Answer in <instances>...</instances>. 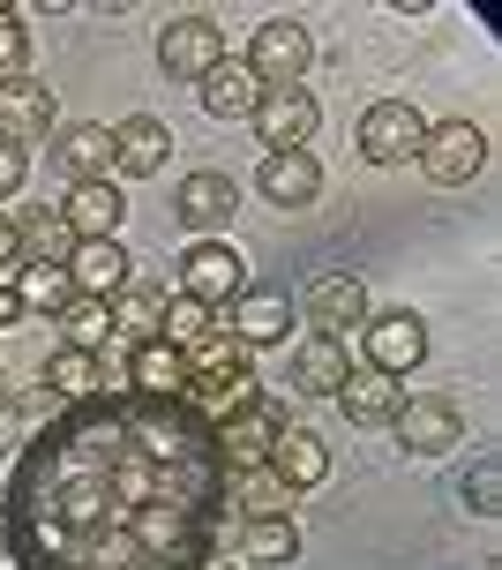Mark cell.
Instances as JSON below:
<instances>
[{
  "instance_id": "1",
  "label": "cell",
  "mask_w": 502,
  "mask_h": 570,
  "mask_svg": "<svg viewBox=\"0 0 502 570\" xmlns=\"http://www.w3.org/2000/svg\"><path fill=\"white\" fill-rule=\"evenodd\" d=\"M233 465L188 399L106 383L53 405L0 488L16 570H203L225 548Z\"/></svg>"
},
{
  "instance_id": "2",
  "label": "cell",
  "mask_w": 502,
  "mask_h": 570,
  "mask_svg": "<svg viewBox=\"0 0 502 570\" xmlns=\"http://www.w3.org/2000/svg\"><path fill=\"white\" fill-rule=\"evenodd\" d=\"M255 391V375H248V345L233 338V331H210V338L188 353V391L180 399L196 405L203 421H225L233 405Z\"/></svg>"
},
{
  "instance_id": "3",
  "label": "cell",
  "mask_w": 502,
  "mask_h": 570,
  "mask_svg": "<svg viewBox=\"0 0 502 570\" xmlns=\"http://www.w3.org/2000/svg\"><path fill=\"white\" fill-rule=\"evenodd\" d=\"M278 428H285V405L270 399V391H248V399L233 405L218 421V451L233 473H255L263 458H270V443H278Z\"/></svg>"
},
{
  "instance_id": "4",
  "label": "cell",
  "mask_w": 502,
  "mask_h": 570,
  "mask_svg": "<svg viewBox=\"0 0 502 570\" xmlns=\"http://www.w3.org/2000/svg\"><path fill=\"white\" fill-rule=\"evenodd\" d=\"M315 68V38H307V23H293V16H270V23L255 30L248 46V76L263 90H293Z\"/></svg>"
},
{
  "instance_id": "5",
  "label": "cell",
  "mask_w": 502,
  "mask_h": 570,
  "mask_svg": "<svg viewBox=\"0 0 502 570\" xmlns=\"http://www.w3.org/2000/svg\"><path fill=\"white\" fill-rule=\"evenodd\" d=\"M391 428H397V443H405L413 458H435V451H457V443H465V413H457V399H443V391L397 399Z\"/></svg>"
},
{
  "instance_id": "6",
  "label": "cell",
  "mask_w": 502,
  "mask_h": 570,
  "mask_svg": "<svg viewBox=\"0 0 502 570\" xmlns=\"http://www.w3.org/2000/svg\"><path fill=\"white\" fill-rule=\"evenodd\" d=\"M361 345H367V361H361V368L413 375L420 361H427V323H420L413 308H367V323H361Z\"/></svg>"
},
{
  "instance_id": "7",
  "label": "cell",
  "mask_w": 502,
  "mask_h": 570,
  "mask_svg": "<svg viewBox=\"0 0 502 570\" xmlns=\"http://www.w3.org/2000/svg\"><path fill=\"white\" fill-rule=\"evenodd\" d=\"M420 142H427V114H420L413 98H375L361 120V158H375V166H405V158H420Z\"/></svg>"
},
{
  "instance_id": "8",
  "label": "cell",
  "mask_w": 502,
  "mask_h": 570,
  "mask_svg": "<svg viewBox=\"0 0 502 570\" xmlns=\"http://www.w3.org/2000/svg\"><path fill=\"white\" fill-rule=\"evenodd\" d=\"M435 188H465L480 166H488V136H480L473 120H435L427 128V142H420V158H413Z\"/></svg>"
},
{
  "instance_id": "9",
  "label": "cell",
  "mask_w": 502,
  "mask_h": 570,
  "mask_svg": "<svg viewBox=\"0 0 502 570\" xmlns=\"http://www.w3.org/2000/svg\"><path fill=\"white\" fill-rule=\"evenodd\" d=\"M60 128V98L38 76H0V142H16V150H30V142H53Z\"/></svg>"
},
{
  "instance_id": "10",
  "label": "cell",
  "mask_w": 502,
  "mask_h": 570,
  "mask_svg": "<svg viewBox=\"0 0 502 570\" xmlns=\"http://www.w3.org/2000/svg\"><path fill=\"white\" fill-rule=\"evenodd\" d=\"M240 285H248L240 248H225V240H196V248L180 256V285H173V293H188V301H203V308H225Z\"/></svg>"
},
{
  "instance_id": "11",
  "label": "cell",
  "mask_w": 502,
  "mask_h": 570,
  "mask_svg": "<svg viewBox=\"0 0 502 570\" xmlns=\"http://www.w3.org/2000/svg\"><path fill=\"white\" fill-rule=\"evenodd\" d=\"M218 60H225V30L210 23V16H173V23L158 30V68H166V76L203 83Z\"/></svg>"
},
{
  "instance_id": "12",
  "label": "cell",
  "mask_w": 502,
  "mask_h": 570,
  "mask_svg": "<svg viewBox=\"0 0 502 570\" xmlns=\"http://www.w3.org/2000/svg\"><path fill=\"white\" fill-rule=\"evenodd\" d=\"M233 210H240V188H233V173H218V166L188 173L180 196H173V218H180L188 233H203V240H218Z\"/></svg>"
},
{
  "instance_id": "13",
  "label": "cell",
  "mask_w": 502,
  "mask_h": 570,
  "mask_svg": "<svg viewBox=\"0 0 502 570\" xmlns=\"http://www.w3.org/2000/svg\"><path fill=\"white\" fill-rule=\"evenodd\" d=\"M307 323H315V338H337V331H361L367 323V285L353 271H323V278L307 285Z\"/></svg>"
},
{
  "instance_id": "14",
  "label": "cell",
  "mask_w": 502,
  "mask_h": 570,
  "mask_svg": "<svg viewBox=\"0 0 502 570\" xmlns=\"http://www.w3.org/2000/svg\"><path fill=\"white\" fill-rule=\"evenodd\" d=\"M315 128H323V106H315L307 90H263V106H255V136H263V150H307Z\"/></svg>"
},
{
  "instance_id": "15",
  "label": "cell",
  "mask_w": 502,
  "mask_h": 570,
  "mask_svg": "<svg viewBox=\"0 0 502 570\" xmlns=\"http://www.w3.org/2000/svg\"><path fill=\"white\" fill-rule=\"evenodd\" d=\"M285 331H293V293L285 285H240L233 293V338L248 345H278Z\"/></svg>"
},
{
  "instance_id": "16",
  "label": "cell",
  "mask_w": 502,
  "mask_h": 570,
  "mask_svg": "<svg viewBox=\"0 0 502 570\" xmlns=\"http://www.w3.org/2000/svg\"><path fill=\"white\" fill-rule=\"evenodd\" d=\"M60 173H68V188H83V180H106L112 166V128H98V120H60L53 128V150H46Z\"/></svg>"
},
{
  "instance_id": "17",
  "label": "cell",
  "mask_w": 502,
  "mask_h": 570,
  "mask_svg": "<svg viewBox=\"0 0 502 570\" xmlns=\"http://www.w3.org/2000/svg\"><path fill=\"white\" fill-rule=\"evenodd\" d=\"M255 188H263V203H278V210H307V203L323 196V166L307 150H263Z\"/></svg>"
},
{
  "instance_id": "18",
  "label": "cell",
  "mask_w": 502,
  "mask_h": 570,
  "mask_svg": "<svg viewBox=\"0 0 502 570\" xmlns=\"http://www.w3.org/2000/svg\"><path fill=\"white\" fill-rule=\"evenodd\" d=\"M136 278V263H128V248L120 240H76V256H68V285L83 293V301H120V285Z\"/></svg>"
},
{
  "instance_id": "19",
  "label": "cell",
  "mask_w": 502,
  "mask_h": 570,
  "mask_svg": "<svg viewBox=\"0 0 502 570\" xmlns=\"http://www.w3.org/2000/svg\"><path fill=\"white\" fill-rule=\"evenodd\" d=\"M263 465H270L293 495L331 481V451H323V435H315V428H293V421L278 428V443H270V458H263Z\"/></svg>"
},
{
  "instance_id": "20",
  "label": "cell",
  "mask_w": 502,
  "mask_h": 570,
  "mask_svg": "<svg viewBox=\"0 0 502 570\" xmlns=\"http://www.w3.org/2000/svg\"><path fill=\"white\" fill-rule=\"evenodd\" d=\"M166 150H173V136H166V120H158V114H128L120 128H112V166L128 173V180L166 173Z\"/></svg>"
},
{
  "instance_id": "21",
  "label": "cell",
  "mask_w": 502,
  "mask_h": 570,
  "mask_svg": "<svg viewBox=\"0 0 502 570\" xmlns=\"http://www.w3.org/2000/svg\"><path fill=\"white\" fill-rule=\"evenodd\" d=\"M166 278H128L120 285V301H112V338L120 345H150L158 338V323H166Z\"/></svg>"
},
{
  "instance_id": "22",
  "label": "cell",
  "mask_w": 502,
  "mask_h": 570,
  "mask_svg": "<svg viewBox=\"0 0 502 570\" xmlns=\"http://www.w3.org/2000/svg\"><path fill=\"white\" fill-rule=\"evenodd\" d=\"M203 114L210 120H255V106H263V83L248 76V60H218L210 76H203Z\"/></svg>"
},
{
  "instance_id": "23",
  "label": "cell",
  "mask_w": 502,
  "mask_h": 570,
  "mask_svg": "<svg viewBox=\"0 0 502 570\" xmlns=\"http://www.w3.org/2000/svg\"><path fill=\"white\" fill-rule=\"evenodd\" d=\"M345 375H353L345 338H315V331H307V338L293 345V391H307V399H337Z\"/></svg>"
},
{
  "instance_id": "24",
  "label": "cell",
  "mask_w": 502,
  "mask_h": 570,
  "mask_svg": "<svg viewBox=\"0 0 502 570\" xmlns=\"http://www.w3.org/2000/svg\"><path fill=\"white\" fill-rule=\"evenodd\" d=\"M397 399H405V391H397V375H383V368H353L337 383V405H345L353 428H391Z\"/></svg>"
},
{
  "instance_id": "25",
  "label": "cell",
  "mask_w": 502,
  "mask_h": 570,
  "mask_svg": "<svg viewBox=\"0 0 502 570\" xmlns=\"http://www.w3.org/2000/svg\"><path fill=\"white\" fill-rule=\"evenodd\" d=\"M120 188L112 180H83V188H68V203H60V218H68V233L76 240H112V226H120Z\"/></svg>"
},
{
  "instance_id": "26",
  "label": "cell",
  "mask_w": 502,
  "mask_h": 570,
  "mask_svg": "<svg viewBox=\"0 0 502 570\" xmlns=\"http://www.w3.org/2000/svg\"><path fill=\"white\" fill-rule=\"evenodd\" d=\"M128 391H158V399H180L188 391V353L166 338L128 345Z\"/></svg>"
},
{
  "instance_id": "27",
  "label": "cell",
  "mask_w": 502,
  "mask_h": 570,
  "mask_svg": "<svg viewBox=\"0 0 502 570\" xmlns=\"http://www.w3.org/2000/svg\"><path fill=\"white\" fill-rule=\"evenodd\" d=\"M240 563L248 570L301 563V525H293V518H248V525H240Z\"/></svg>"
},
{
  "instance_id": "28",
  "label": "cell",
  "mask_w": 502,
  "mask_h": 570,
  "mask_svg": "<svg viewBox=\"0 0 502 570\" xmlns=\"http://www.w3.org/2000/svg\"><path fill=\"white\" fill-rule=\"evenodd\" d=\"M16 248H23V263L68 271V256H76V233H68V218H60V210H30L23 226H16Z\"/></svg>"
},
{
  "instance_id": "29",
  "label": "cell",
  "mask_w": 502,
  "mask_h": 570,
  "mask_svg": "<svg viewBox=\"0 0 502 570\" xmlns=\"http://www.w3.org/2000/svg\"><path fill=\"white\" fill-rule=\"evenodd\" d=\"M90 391H106V361H98V353H68V345H60L53 361H46V399H53V405H76V399H90Z\"/></svg>"
},
{
  "instance_id": "30",
  "label": "cell",
  "mask_w": 502,
  "mask_h": 570,
  "mask_svg": "<svg viewBox=\"0 0 502 570\" xmlns=\"http://www.w3.org/2000/svg\"><path fill=\"white\" fill-rule=\"evenodd\" d=\"M233 511H248V518H293V488H285L270 465L233 473Z\"/></svg>"
},
{
  "instance_id": "31",
  "label": "cell",
  "mask_w": 502,
  "mask_h": 570,
  "mask_svg": "<svg viewBox=\"0 0 502 570\" xmlns=\"http://www.w3.org/2000/svg\"><path fill=\"white\" fill-rule=\"evenodd\" d=\"M16 301H23V315L30 308H46V315H60L68 301H76V285H68V271H46V263H16Z\"/></svg>"
},
{
  "instance_id": "32",
  "label": "cell",
  "mask_w": 502,
  "mask_h": 570,
  "mask_svg": "<svg viewBox=\"0 0 502 570\" xmlns=\"http://www.w3.org/2000/svg\"><path fill=\"white\" fill-rule=\"evenodd\" d=\"M60 331H68V353H106V338H112V308L106 301H68L60 308Z\"/></svg>"
},
{
  "instance_id": "33",
  "label": "cell",
  "mask_w": 502,
  "mask_h": 570,
  "mask_svg": "<svg viewBox=\"0 0 502 570\" xmlns=\"http://www.w3.org/2000/svg\"><path fill=\"white\" fill-rule=\"evenodd\" d=\"M210 331H218V308H203V301H188V293H173V301H166V323H158V338H166V345L196 353Z\"/></svg>"
},
{
  "instance_id": "34",
  "label": "cell",
  "mask_w": 502,
  "mask_h": 570,
  "mask_svg": "<svg viewBox=\"0 0 502 570\" xmlns=\"http://www.w3.org/2000/svg\"><path fill=\"white\" fill-rule=\"evenodd\" d=\"M465 503H473L480 518H495V511H502V458H495V451H480V458H473V473H465Z\"/></svg>"
},
{
  "instance_id": "35",
  "label": "cell",
  "mask_w": 502,
  "mask_h": 570,
  "mask_svg": "<svg viewBox=\"0 0 502 570\" xmlns=\"http://www.w3.org/2000/svg\"><path fill=\"white\" fill-rule=\"evenodd\" d=\"M23 60H30V30L16 8H0V76H23Z\"/></svg>"
},
{
  "instance_id": "36",
  "label": "cell",
  "mask_w": 502,
  "mask_h": 570,
  "mask_svg": "<svg viewBox=\"0 0 502 570\" xmlns=\"http://www.w3.org/2000/svg\"><path fill=\"white\" fill-rule=\"evenodd\" d=\"M30 180V150H16V142H0V196H16Z\"/></svg>"
},
{
  "instance_id": "37",
  "label": "cell",
  "mask_w": 502,
  "mask_h": 570,
  "mask_svg": "<svg viewBox=\"0 0 502 570\" xmlns=\"http://www.w3.org/2000/svg\"><path fill=\"white\" fill-rule=\"evenodd\" d=\"M16 263H23V248H16V218H0V278H16Z\"/></svg>"
},
{
  "instance_id": "38",
  "label": "cell",
  "mask_w": 502,
  "mask_h": 570,
  "mask_svg": "<svg viewBox=\"0 0 502 570\" xmlns=\"http://www.w3.org/2000/svg\"><path fill=\"white\" fill-rule=\"evenodd\" d=\"M16 315H23V301H16V285L0 278V331H8V323H16Z\"/></svg>"
},
{
  "instance_id": "39",
  "label": "cell",
  "mask_w": 502,
  "mask_h": 570,
  "mask_svg": "<svg viewBox=\"0 0 502 570\" xmlns=\"http://www.w3.org/2000/svg\"><path fill=\"white\" fill-rule=\"evenodd\" d=\"M203 570H225V563H218V556H210V563H203Z\"/></svg>"
},
{
  "instance_id": "40",
  "label": "cell",
  "mask_w": 502,
  "mask_h": 570,
  "mask_svg": "<svg viewBox=\"0 0 502 570\" xmlns=\"http://www.w3.org/2000/svg\"><path fill=\"white\" fill-rule=\"evenodd\" d=\"M0 413H8V391H0Z\"/></svg>"
}]
</instances>
